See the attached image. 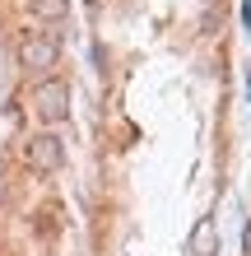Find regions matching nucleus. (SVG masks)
<instances>
[{"label":"nucleus","mask_w":251,"mask_h":256,"mask_svg":"<svg viewBox=\"0 0 251 256\" xmlns=\"http://www.w3.org/2000/svg\"><path fill=\"white\" fill-rule=\"evenodd\" d=\"M28 102H33V112H37L47 126H61L65 116H70V84H65V80H56V74H47V80H37V84H33Z\"/></svg>","instance_id":"nucleus-1"},{"label":"nucleus","mask_w":251,"mask_h":256,"mask_svg":"<svg viewBox=\"0 0 251 256\" xmlns=\"http://www.w3.org/2000/svg\"><path fill=\"white\" fill-rule=\"evenodd\" d=\"M23 163L33 172H61L65 168V140H61V135H51V130L28 135V140H23Z\"/></svg>","instance_id":"nucleus-2"},{"label":"nucleus","mask_w":251,"mask_h":256,"mask_svg":"<svg viewBox=\"0 0 251 256\" xmlns=\"http://www.w3.org/2000/svg\"><path fill=\"white\" fill-rule=\"evenodd\" d=\"M56 61H61V42H56L51 33H28L19 42V70L47 74V70H56Z\"/></svg>","instance_id":"nucleus-3"},{"label":"nucleus","mask_w":251,"mask_h":256,"mask_svg":"<svg viewBox=\"0 0 251 256\" xmlns=\"http://www.w3.org/2000/svg\"><path fill=\"white\" fill-rule=\"evenodd\" d=\"M186 252L191 256H219V228H214V219H200L196 228H191Z\"/></svg>","instance_id":"nucleus-4"},{"label":"nucleus","mask_w":251,"mask_h":256,"mask_svg":"<svg viewBox=\"0 0 251 256\" xmlns=\"http://www.w3.org/2000/svg\"><path fill=\"white\" fill-rule=\"evenodd\" d=\"M33 14L47 19V24H61L65 14H70V0H33Z\"/></svg>","instance_id":"nucleus-5"},{"label":"nucleus","mask_w":251,"mask_h":256,"mask_svg":"<svg viewBox=\"0 0 251 256\" xmlns=\"http://www.w3.org/2000/svg\"><path fill=\"white\" fill-rule=\"evenodd\" d=\"M242 252L251 256V219H247V233H242Z\"/></svg>","instance_id":"nucleus-6"},{"label":"nucleus","mask_w":251,"mask_h":256,"mask_svg":"<svg viewBox=\"0 0 251 256\" xmlns=\"http://www.w3.org/2000/svg\"><path fill=\"white\" fill-rule=\"evenodd\" d=\"M84 5H102V0H84Z\"/></svg>","instance_id":"nucleus-7"},{"label":"nucleus","mask_w":251,"mask_h":256,"mask_svg":"<svg viewBox=\"0 0 251 256\" xmlns=\"http://www.w3.org/2000/svg\"><path fill=\"white\" fill-rule=\"evenodd\" d=\"M247 98H251V80H247Z\"/></svg>","instance_id":"nucleus-8"}]
</instances>
